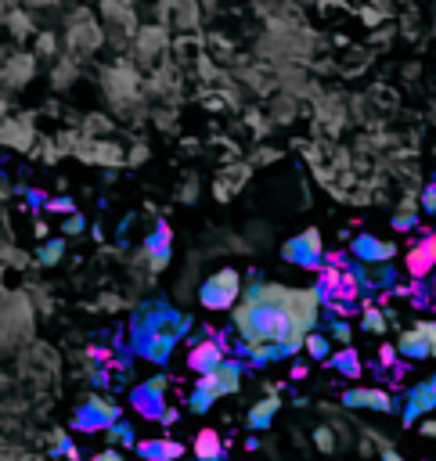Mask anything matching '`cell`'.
Returning a JSON list of instances; mask_svg holds the SVG:
<instances>
[{
  "instance_id": "obj_1",
  "label": "cell",
  "mask_w": 436,
  "mask_h": 461,
  "mask_svg": "<svg viewBox=\"0 0 436 461\" xmlns=\"http://www.w3.org/2000/svg\"><path fill=\"white\" fill-rule=\"evenodd\" d=\"M238 296H242V274L235 267L216 270L213 278H206L202 289H199V303L206 306V310H231V306L238 303Z\"/></svg>"
},
{
  "instance_id": "obj_2",
  "label": "cell",
  "mask_w": 436,
  "mask_h": 461,
  "mask_svg": "<svg viewBox=\"0 0 436 461\" xmlns=\"http://www.w3.org/2000/svg\"><path fill=\"white\" fill-rule=\"evenodd\" d=\"M397 353L404 360H425L436 353V324L432 321H418L411 328L400 331V343H397Z\"/></svg>"
},
{
  "instance_id": "obj_3",
  "label": "cell",
  "mask_w": 436,
  "mask_h": 461,
  "mask_svg": "<svg viewBox=\"0 0 436 461\" xmlns=\"http://www.w3.org/2000/svg\"><path fill=\"white\" fill-rule=\"evenodd\" d=\"M432 263H436V238L429 234V231H418V238H415V245L408 253H404V270L411 274V278H429L432 274Z\"/></svg>"
},
{
  "instance_id": "obj_4",
  "label": "cell",
  "mask_w": 436,
  "mask_h": 461,
  "mask_svg": "<svg viewBox=\"0 0 436 461\" xmlns=\"http://www.w3.org/2000/svg\"><path fill=\"white\" fill-rule=\"evenodd\" d=\"M238 379H242V367H238V364H228V357H224L216 367L202 372L199 389H206L213 400H216V396H224V393H235V389H238Z\"/></svg>"
},
{
  "instance_id": "obj_5",
  "label": "cell",
  "mask_w": 436,
  "mask_h": 461,
  "mask_svg": "<svg viewBox=\"0 0 436 461\" xmlns=\"http://www.w3.org/2000/svg\"><path fill=\"white\" fill-rule=\"evenodd\" d=\"M282 256L289 260V263H299V267H321V234L318 231H303L299 238H292L285 249H282Z\"/></svg>"
},
{
  "instance_id": "obj_6",
  "label": "cell",
  "mask_w": 436,
  "mask_h": 461,
  "mask_svg": "<svg viewBox=\"0 0 436 461\" xmlns=\"http://www.w3.org/2000/svg\"><path fill=\"white\" fill-rule=\"evenodd\" d=\"M228 357V343L216 335V339H202V343H195L192 346V353H188V367L192 372H209V367H216Z\"/></svg>"
},
{
  "instance_id": "obj_7",
  "label": "cell",
  "mask_w": 436,
  "mask_h": 461,
  "mask_svg": "<svg viewBox=\"0 0 436 461\" xmlns=\"http://www.w3.org/2000/svg\"><path fill=\"white\" fill-rule=\"evenodd\" d=\"M350 253L357 256V263H386V260H393V245L371 238V234H357Z\"/></svg>"
},
{
  "instance_id": "obj_8",
  "label": "cell",
  "mask_w": 436,
  "mask_h": 461,
  "mask_svg": "<svg viewBox=\"0 0 436 461\" xmlns=\"http://www.w3.org/2000/svg\"><path fill=\"white\" fill-rule=\"evenodd\" d=\"M163 389H166V379H151V382L134 389V404H137V411L144 418H159V411L166 408L163 404Z\"/></svg>"
},
{
  "instance_id": "obj_9",
  "label": "cell",
  "mask_w": 436,
  "mask_h": 461,
  "mask_svg": "<svg viewBox=\"0 0 436 461\" xmlns=\"http://www.w3.org/2000/svg\"><path fill=\"white\" fill-rule=\"evenodd\" d=\"M347 408H375V411H393V396L386 389H350L342 396Z\"/></svg>"
},
{
  "instance_id": "obj_10",
  "label": "cell",
  "mask_w": 436,
  "mask_h": 461,
  "mask_svg": "<svg viewBox=\"0 0 436 461\" xmlns=\"http://www.w3.org/2000/svg\"><path fill=\"white\" fill-rule=\"evenodd\" d=\"M137 447V454L141 457H148V461H173V457H180L184 454V447L177 443V440H141V443H134Z\"/></svg>"
},
{
  "instance_id": "obj_11",
  "label": "cell",
  "mask_w": 436,
  "mask_h": 461,
  "mask_svg": "<svg viewBox=\"0 0 436 461\" xmlns=\"http://www.w3.org/2000/svg\"><path fill=\"white\" fill-rule=\"evenodd\" d=\"M432 404H436V386H432V382L415 386V389H411V396H408V415H404V422L411 425L418 415H429V411H432Z\"/></svg>"
},
{
  "instance_id": "obj_12",
  "label": "cell",
  "mask_w": 436,
  "mask_h": 461,
  "mask_svg": "<svg viewBox=\"0 0 436 461\" xmlns=\"http://www.w3.org/2000/svg\"><path fill=\"white\" fill-rule=\"evenodd\" d=\"M192 450H195L199 461H220L224 457V440H220L216 429H202V433L195 436V443H192Z\"/></svg>"
},
{
  "instance_id": "obj_13",
  "label": "cell",
  "mask_w": 436,
  "mask_h": 461,
  "mask_svg": "<svg viewBox=\"0 0 436 461\" xmlns=\"http://www.w3.org/2000/svg\"><path fill=\"white\" fill-rule=\"evenodd\" d=\"M116 418H119V408H108V404L94 400V404H90V411H83V415L76 418V425H80V429H105V425H112Z\"/></svg>"
},
{
  "instance_id": "obj_14",
  "label": "cell",
  "mask_w": 436,
  "mask_h": 461,
  "mask_svg": "<svg viewBox=\"0 0 436 461\" xmlns=\"http://www.w3.org/2000/svg\"><path fill=\"white\" fill-rule=\"evenodd\" d=\"M170 241H173L170 227H166V224H159V227H155V234L148 238V245H144V253L151 256V267H166V256H170Z\"/></svg>"
},
{
  "instance_id": "obj_15",
  "label": "cell",
  "mask_w": 436,
  "mask_h": 461,
  "mask_svg": "<svg viewBox=\"0 0 436 461\" xmlns=\"http://www.w3.org/2000/svg\"><path fill=\"white\" fill-rule=\"evenodd\" d=\"M325 360H328V367L342 372L347 379H361V357H357V350H354V346H347V350H335V353H328Z\"/></svg>"
},
{
  "instance_id": "obj_16",
  "label": "cell",
  "mask_w": 436,
  "mask_h": 461,
  "mask_svg": "<svg viewBox=\"0 0 436 461\" xmlns=\"http://www.w3.org/2000/svg\"><path fill=\"white\" fill-rule=\"evenodd\" d=\"M274 415H278V396H267V400H260L253 411H249V425H253V429H267Z\"/></svg>"
},
{
  "instance_id": "obj_17",
  "label": "cell",
  "mask_w": 436,
  "mask_h": 461,
  "mask_svg": "<svg viewBox=\"0 0 436 461\" xmlns=\"http://www.w3.org/2000/svg\"><path fill=\"white\" fill-rule=\"evenodd\" d=\"M303 346H306V353L314 357V360H325V357L332 353L328 335H303Z\"/></svg>"
},
{
  "instance_id": "obj_18",
  "label": "cell",
  "mask_w": 436,
  "mask_h": 461,
  "mask_svg": "<svg viewBox=\"0 0 436 461\" xmlns=\"http://www.w3.org/2000/svg\"><path fill=\"white\" fill-rule=\"evenodd\" d=\"M364 331H386V317L375 303H364V321H361Z\"/></svg>"
},
{
  "instance_id": "obj_19",
  "label": "cell",
  "mask_w": 436,
  "mask_h": 461,
  "mask_svg": "<svg viewBox=\"0 0 436 461\" xmlns=\"http://www.w3.org/2000/svg\"><path fill=\"white\" fill-rule=\"evenodd\" d=\"M61 253H66V241H51V245H44V253H40V260L44 263H54V260H61Z\"/></svg>"
},
{
  "instance_id": "obj_20",
  "label": "cell",
  "mask_w": 436,
  "mask_h": 461,
  "mask_svg": "<svg viewBox=\"0 0 436 461\" xmlns=\"http://www.w3.org/2000/svg\"><path fill=\"white\" fill-rule=\"evenodd\" d=\"M321 263H328V267H350V256L342 253V249H332V253H321Z\"/></svg>"
},
{
  "instance_id": "obj_21",
  "label": "cell",
  "mask_w": 436,
  "mask_h": 461,
  "mask_svg": "<svg viewBox=\"0 0 436 461\" xmlns=\"http://www.w3.org/2000/svg\"><path fill=\"white\" fill-rule=\"evenodd\" d=\"M112 436H119V443H127V447H134V433H130V425H123L119 418L112 422Z\"/></svg>"
},
{
  "instance_id": "obj_22",
  "label": "cell",
  "mask_w": 436,
  "mask_h": 461,
  "mask_svg": "<svg viewBox=\"0 0 436 461\" xmlns=\"http://www.w3.org/2000/svg\"><path fill=\"white\" fill-rule=\"evenodd\" d=\"M47 209L51 213H73L76 206H73V198H47Z\"/></svg>"
},
{
  "instance_id": "obj_23",
  "label": "cell",
  "mask_w": 436,
  "mask_h": 461,
  "mask_svg": "<svg viewBox=\"0 0 436 461\" xmlns=\"http://www.w3.org/2000/svg\"><path fill=\"white\" fill-rule=\"evenodd\" d=\"M422 209L425 213L436 209V188H432V184H425V188H422Z\"/></svg>"
},
{
  "instance_id": "obj_24",
  "label": "cell",
  "mask_w": 436,
  "mask_h": 461,
  "mask_svg": "<svg viewBox=\"0 0 436 461\" xmlns=\"http://www.w3.org/2000/svg\"><path fill=\"white\" fill-rule=\"evenodd\" d=\"M379 364H382V367H393V364H397V346H382V350H379Z\"/></svg>"
},
{
  "instance_id": "obj_25",
  "label": "cell",
  "mask_w": 436,
  "mask_h": 461,
  "mask_svg": "<svg viewBox=\"0 0 436 461\" xmlns=\"http://www.w3.org/2000/svg\"><path fill=\"white\" fill-rule=\"evenodd\" d=\"M393 227H397V231H411V227H415V213H400V217L393 220Z\"/></svg>"
},
{
  "instance_id": "obj_26",
  "label": "cell",
  "mask_w": 436,
  "mask_h": 461,
  "mask_svg": "<svg viewBox=\"0 0 436 461\" xmlns=\"http://www.w3.org/2000/svg\"><path fill=\"white\" fill-rule=\"evenodd\" d=\"M76 231H83V217H76V213H73V217L66 220V234H76Z\"/></svg>"
},
{
  "instance_id": "obj_27",
  "label": "cell",
  "mask_w": 436,
  "mask_h": 461,
  "mask_svg": "<svg viewBox=\"0 0 436 461\" xmlns=\"http://www.w3.org/2000/svg\"><path fill=\"white\" fill-rule=\"evenodd\" d=\"M318 443H321V450H332V433H328V429H318Z\"/></svg>"
},
{
  "instance_id": "obj_28",
  "label": "cell",
  "mask_w": 436,
  "mask_h": 461,
  "mask_svg": "<svg viewBox=\"0 0 436 461\" xmlns=\"http://www.w3.org/2000/svg\"><path fill=\"white\" fill-rule=\"evenodd\" d=\"M90 461H123L116 450H105V454H98V457H90Z\"/></svg>"
},
{
  "instance_id": "obj_29",
  "label": "cell",
  "mask_w": 436,
  "mask_h": 461,
  "mask_svg": "<svg viewBox=\"0 0 436 461\" xmlns=\"http://www.w3.org/2000/svg\"><path fill=\"white\" fill-rule=\"evenodd\" d=\"M418 429H422V436H436V425H432V422H422Z\"/></svg>"
},
{
  "instance_id": "obj_30",
  "label": "cell",
  "mask_w": 436,
  "mask_h": 461,
  "mask_svg": "<svg viewBox=\"0 0 436 461\" xmlns=\"http://www.w3.org/2000/svg\"><path fill=\"white\" fill-rule=\"evenodd\" d=\"M292 379H296V382H299V379H306V367H303V364H296V367H292Z\"/></svg>"
},
{
  "instance_id": "obj_31",
  "label": "cell",
  "mask_w": 436,
  "mask_h": 461,
  "mask_svg": "<svg viewBox=\"0 0 436 461\" xmlns=\"http://www.w3.org/2000/svg\"><path fill=\"white\" fill-rule=\"evenodd\" d=\"M386 461H400V457H397V454H393V450H386Z\"/></svg>"
},
{
  "instance_id": "obj_32",
  "label": "cell",
  "mask_w": 436,
  "mask_h": 461,
  "mask_svg": "<svg viewBox=\"0 0 436 461\" xmlns=\"http://www.w3.org/2000/svg\"><path fill=\"white\" fill-rule=\"evenodd\" d=\"M173 461H177V457H173Z\"/></svg>"
}]
</instances>
